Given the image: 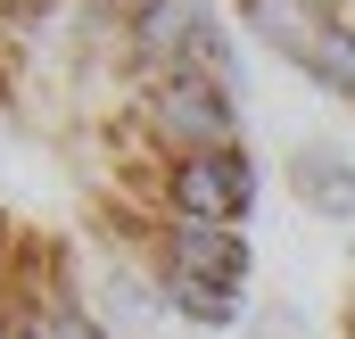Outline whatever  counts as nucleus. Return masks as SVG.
<instances>
[{
	"mask_svg": "<svg viewBox=\"0 0 355 339\" xmlns=\"http://www.w3.org/2000/svg\"><path fill=\"white\" fill-rule=\"evenodd\" d=\"M248 207L207 0H0V339H215Z\"/></svg>",
	"mask_w": 355,
	"mask_h": 339,
	"instance_id": "f257e3e1",
	"label": "nucleus"
},
{
	"mask_svg": "<svg viewBox=\"0 0 355 339\" xmlns=\"http://www.w3.org/2000/svg\"><path fill=\"white\" fill-rule=\"evenodd\" d=\"M281 67L355 108V0H232Z\"/></svg>",
	"mask_w": 355,
	"mask_h": 339,
	"instance_id": "f03ea898",
	"label": "nucleus"
},
{
	"mask_svg": "<svg viewBox=\"0 0 355 339\" xmlns=\"http://www.w3.org/2000/svg\"><path fill=\"white\" fill-rule=\"evenodd\" d=\"M289 190H297L314 215H355V166L331 141H297V149H289Z\"/></svg>",
	"mask_w": 355,
	"mask_h": 339,
	"instance_id": "7ed1b4c3",
	"label": "nucleus"
},
{
	"mask_svg": "<svg viewBox=\"0 0 355 339\" xmlns=\"http://www.w3.org/2000/svg\"><path fill=\"white\" fill-rule=\"evenodd\" d=\"M339 339H355V290H347V315H339Z\"/></svg>",
	"mask_w": 355,
	"mask_h": 339,
	"instance_id": "20e7f679",
	"label": "nucleus"
}]
</instances>
